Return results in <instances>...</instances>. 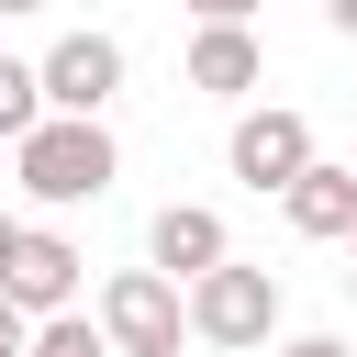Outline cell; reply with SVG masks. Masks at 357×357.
<instances>
[{
    "mask_svg": "<svg viewBox=\"0 0 357 357\" xmlns=\"http://www.w3.org/2000/svg\"><path fill=\"white\" fill-rule=\"evenodd\" d=\"M279 357H346V346H335V335H290Z\"/></svg>",
    "mask_w": 357,
    "mask_h": 357,
    "instance_id": "4fadbf2b",
    "label": "cell"
},
{
    "mask_svg": "<svg viewBox=\"0 0 357 357\" xmlns=\"http://www.w3.org/2000/svg\"><path fill=\"white\" fill-rule=\"evenodd\" d=\"M190 335H201V346H234V357L268 346V335H279V279H268V268H234V257L201 268V279H190Z\"/></svg>",
    "mask_w": 357,
    "mask_h": 357,
    "instance_id": "7a4b0ae2",
    "label": "cell"
},
{
    "mask_svg": "<svg viewBox=\"0 0 357 357\" xmlns=\"http://www.w3.org/2000/svg\"><path fill=\"white\" fill-rule=\"evenodd\" d=\"M190 11H201V22H245L257 0H190Z\"/></svg>",
    "mask_w": 357,
    "mask_h": 357,
    "instance_id": "5bb4252c",
    "label": "cell"
},
{
    "mask_svg": "<svg viewBox=\"0 0 357 357\" xmlns=\"http://www.w3.org/2000/svg\"><path fill=\"white\" fill-rule=\"evenodd\" d=\"M178 335H190V301H178V279H156V268H123V279L100 290V346H112V357H178Z\"/></svg>",
    "mask_w": 357,
    "mask_h": 357,
    "instance_id": "3957f363",
    "label": "cell"
},
{
    "mask_svg": "<svg viewBox=\"0 0 357 357\" xmlns=\"http://www.w3.org/2000/svg\"><path fill=\"white\" fill-rule=\"evenodd\" d=\"M22 346H33V324H22L11 301H0V357H22Z\"/></svg>",
    "mask_w": 357,
    "mask_h": 357,
    "instance_id": "7c38bea8",
    "label": "cell"
},
{
    "mask_svg": "<svg viewBox=\"0 0 357 357\" xmlns=\"http://www.w3.org/2000/svg\"><path fill=\"white\" fill-rule=\"evenodd\" d=\"M0 11H45V0H0Z\"/></svg>",
    "mask_w": 357,
    "mask_h": 357,
    "instance_id": "e0dca14e",
    "label": "cell"
},
{
    "mask_svg": "<svg viewBox=\"0 0 357 357\" xmlns=\"http://www.w3.org/2000/svg\"><path fill=\"white\" fill-rule=\"evenodd\" d=\"M33 89H45L56 123H100V100L123 89V45H112V33H67V45L33 67Z\"/></svg>",
    "mask_w": 357,
    "mask_h": 357,
    "instance_id": "277c9868",
    "label": "cell"
},
{
    "mask_svg": "<svg viewBox=\"0 0 357 357\" xmlns=\"http://www.w3.org/2000/svg\"><path fill=\"white\" fill-rule=\"evenodd\" d=\"M11 156H22V190H33L45 212H67V201H100V190H112V167H123L100 123H56V112H45V123H33Z\"/></svg>",
    "mask_w": 357,
    "mask_h": 357,
    "instance_id": "6da1fadb",
    "label": "cell"
},
{
    "mask_svg": "<svg viewBox=\"0 0 357 357\" xmlns=\"http://www.w3.org/2000/svg\"><path fill=\"white\" fill-rule=\"evenodd\" d=\"M279 201H290V234H357V167H324L312 156Z\"/></svg>",
    "mask_w": 357,
    "mask_h": 357,
    "instance_id": "9c48e42d",
    "label": "cell"
},
{
    "mask_svg": "<svg viewBox=\"0 0 357 357\" xmlns=\"http://www.w3.org/2000/svg\"><path fill=\"white\" fill-rule=\"evenodd\" d=\"M0 301H11L22 324H56V312L78 301V245L45 234V223H22V245H11V268H0Z\"/></svg>",
    "mask_w": 357,
    "mask_h": 357,
    "instance_id": "5b68a950",
    "label": "cell"
},
{
    "mask_svg": "<svg viewBox=\"0 0 357 357\" xmlns=\"http://www.w3.org/2000/svg\"><path fill=\"white\" fill-rule=\"evenodd\" d=\"M346 245H357V234H346Z\"/></svg>",
    "mask_w": 357,
    "mask_h": 357,
    "instance_id": "ac0fdd59",
    "label": "cell"
},
{
    "mask_svg": "<svg viewBox=\"0 0 357 357\" xmlns=\"http://www.w3.org/2000/svg\"><path fill=\"white\" fill-rule=\"evenodd\" d=\"M33 123H45V89H33V67H22V56H0V145H22Z\"/></svg>",
    "mask_w": 357,
    "mask_h": 357,
    "instance_id": "30bf717a",
    "label": "cell"
},
{
    "mask_svg": "<svg viewBox=\"0 0 357 357\" xmlns=\"http://www.w3.org/2000/svg\"><path fill=\"white\" fill-rule=\"evenodd\" d=\"M145 245H156V279H201V268L234 257V245H223V212H201V201H167V212L145 223Z\"/></svg>",
    "mask_w": 357,
    "mask_h": 357,
    "instance_id": "52a82bcc",
    "label": "cell"
},
{
    "mask_svg": "<svg viewBox=\"0 0 357 357\" xmlns=\"http://www.w3.org/2000/svg\"><path fill=\"white\" fill-rule=\"evenodd\" d=\"M301 167H312V123L301 112H245L234 123V178L245 190H290Z\"/></svg>",
    "mask_w": 357,
    "mask_h": 357,
    "instance_id": "8992f818",
    "label": "cell"
},
{
    "mask_svg": "<svg viewBox=\"0 0 357 357\" xmlns=\"http://www.w3.org/2000/svg\"><path fill=\"white\" fill-rule=\"evenodd\" d=\"M257 78H268V56H257V33H245V22H201V33H190V89L245 100Z\"/></svg>",
    "mask_w": 357,
    "mask_h": 357,
    "instance_id": "ba28073f",
    "label": "cell"
},
{
    "mask_svg": "<svg viewBox=\"0 0 357 357\" xmlns=\"http://www.w3.org/2000/svg\"><path fill=\"white\" fill-rule=\"evenodd\" d=\"M11 245H22V223H11V212H0V268H11Z\"/></svg>",
    "mask_w": 357,
    "mask_h": 357,
    "instance_id": "2e32d148",
    "label": "cell"
},
{
    "mask_svg": "<svg viewBox=\"0 0 357 357\" xmlns=\"http://www.w3.org/2000/svg\"><path fill=\"white\" fill-rule=\"evenodd\" d=\"M324 22H335V33H357V0H324Z\"/></svg>",
    "mask_w": 357,
    "mask_h": 357,
    "instance_id": "9a60e30c",
    "label": "cell"
},
{
    "mask_svg": "<svg viewBox=\"0 0 357 357\" xmlns=\"http://www.w3.org/2000/svg\"><path fill=\"white\" fill-rule=\"evenodd\" d=\"M22 357H112V346H100L78 312H56V324H33V346H22Z\"/></svg>",
    "mask_w": 357,
    "mask_h": 357,
    "instance_id": "8fae6325",
    "label": "cell"
}]
</instances>
